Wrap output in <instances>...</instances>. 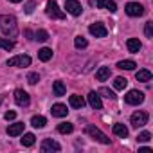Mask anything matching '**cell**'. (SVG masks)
<instances>
[{
  "mask_svg": "<svg viewBox=\"0 0 153 153\" xmlns=\"http://www.w3.org/2000/svg\"><path fill=\"white\" fill-rule=\"evenodd\" d=\"M0 31H2L7 38H15L18 34L16 18L13 15H0Z\"/></svg>",
  "mask_w": 153,
  "mask_h": 153,
  "instance_id": "6da1fadb",
  "label": "cell"
},
{
  "mask_svg": "<svg viewBox=\"0 0 153 153\" xmlns=\"http://www.w3.org/2000/svg\"><path fill=\"white\" fill-rule=\"evenodd\" d=\"M85 131H87V135H90L94 140H97V142H101V144H110V139H108V135H106V133H103L99 128H96V126L88 124V126L85 128Z\"/></svg>",
  "mask_w": 153,
  "mask_h": 153,
  "instance_id": "7a4b0ae2",
  "label": "cell"
},
{
  "mask_svg": "<svg viewBox=\"0 0 153 153\" xmlns=\"http://www.w3.org/2000/svg\"><path fill=\"white\" fill-rule=\"evenodd\" d=\"M47 15L51 16V18H54V20H63L65 18V13L59 9V6L54 2V0H49V2H47Z\"/></svg>",
  "mask_w": 153,
  "mask_h": 153,
  "instance_id": "3957f363",
  "label": "cell"
},
{
  "mask_svg": "<svg viewBox=\"0 0 153 153\" xmlns=\"http://www.w3.org/2000/svg\"><path fill=\"white\" fill-rule=\"evenodd\" d=\"M29 65H31V58L27 54H20L7 59V67H29Z\"/></svg>",
  "mask_w": 153,
  "mask_h": 153,
  "instance_id": "277c9868",
  "label": "cell"
},
{
  "mask_svg": "<svg viewBox=\"0 0 153 153\" xmlns=\"http://www.w3.org/2000/svg\"><path fill=\"white\" fill-rule=\"evenodd\" d=\"M124 101L128 105H140L144 101V92H140V90H130L124 96Z\"/></svg>",
  "mask_w": 153,
  "mask_h": 153,
  "instance_id": "5b68a950",
  "label": "cell"
},
{
  "mask_svg": "<svg viewBox=\"0 0 153 153\" xmlns=\"http://www.w3.org/2000/svg\"><path fill=\"white\" fill-rule=\"evenodd\" d=\"M65 9L72 16H79L81 11H83V7H81V4L78 2V0H67V2H65Z\"/></svg>",
  "mask_w": 153,
  "mask_h": 153,
  "instance_id": "8992f818",
  "label": "cell"
},
{
  "mask_svg": "<svg viewBox=\"0 0 153 153\" xmlns=\"http://www.w3.org/2000/svg\"><path fill=\"white\" fill-rule=\"evenodd\" d=\"M148 123V114L146 112H135L133 115H131V126L133 128H142L144 124Z\"/></svg>",
  "mask_w": 153,
  "mask_h": 153,
  "instance_id": "52a82bcc",
  "label": "cell"
},
{
  "mask_svg": "<svg viewBox=\"0 0 153 153\" xmlns=\"http://www.w3.org/2000/svg\"><path fill=\"white\" fill-rule=\"evenodd\" d=\"M124 11H126V15H130V16H142V15H144V7H142L140 4H137V2L126 4Z\"/></svg>",
  "mask_w": 153,
  "mask_h": 153,
  "instance_id": "ba28073f",
  "label": "cell"
},
{
  "mask_svg": "<svg viewBox=\"0 0 153 153\" xmlns=\"http://www.w3.org/2000/svg\"><path fill=\"white\" fill-rule=\"evenodd\" d=\"M15 101H16V105H18V106H29L31 97H29V94H27L25 90L18 88V90H15Z\"/></svg>",
  "mask_w": 153,
  "mask_h": 153,
  "instance_id": "9c48e42d",
  "label": "cell"
},
{
  "mask_svg": "<svg viewBox=\"0 0 153 153\" xmlns=\"http://www.w3.org/2000/svg\"><path fill=\"white\" fill-rule=\"evenodd\" d=\"M88 31H90V34L96 36V38H105V36L108 34V31H106V27H105L103 24H92V25L88 27Z\"/></svg>",
  "mask_w": 153,
  "mask_h": 153,
  "instance_id": "30bf717a",
  "label": "cell"
},
{
  "mask_svg": "<svg viewBox=\"0 0 153 153\" xmlns=\"http://www.w3.org/2000/svg\"><path fill=\"white\" fill-rule=\"evenodd\" d=\"M43 153H49V151H59L61 149V146L56 142V140H52V139H45L43 142H42V148H40Z\"/></svg>",
  "mask_w": 153,
  "mask_h": 153,
  "instance_id": "8fae6325",
  "label": "cell"
},
{
  "mask_svg": "<svg viewBox=\"0 0 153 153\" xmlns=\"http://www.w3.org/2000/svg\"><path fill=\"white\" fill-rule=\"evenodd\" d=\"M88 105H90L94 110H101V108H103L101 96H99L97 92H90V94H88Z\"/></svg>",
  "mask_w": 153,
  "mask_h": 153,
  "instance_id": "7c38bea8",
  "label": "cell"
},
{
  "mask_svg": "<svg viewBox=\"0 0 153 153\" xmlns=\"http://www.w3.org/2000/svg\"><path fill=\"white\" fill-rule=\"evenodd\" d=\"M51 112H52V115H54V117H67V114H68V110H67V105H61V103H56V105H52Z\"/></svg>",
  "mask_w": 153,
  "mask_h": 153,
  "instance_id": "4fadbf2b",
  "label": "cell"
},
{
  "mask_svg": "<svg viewBox=\"0 0 153 153\" xmlns=\"http://www.w3.org/2000/svg\"><path fill=\"white\" fill-rule=\"evenodd\" d=\"M97 7L99 9H106L110 13H115L117 11V4L114 0H97Z\"/></svg>",
  "mask_w": 153,
  "mask_h": 153,
  "instance_id": "5bb4252c",
  "label": "cell"
},
{
  "mask_svg": "<svg viewBox=\"0 0 153 153\" xmlns=\"http://www.w3.org/2000/svg\"><path fill=\"white\" fill-rule=\"evenodd\" d=\"M24 123H15V124H9L7 126V135L9 137H16V135H20V133H24Z\"/></svg>",
  "mask_w": 153,
  "mask_h": 153,
  "instance_id": "9a60e30c",
  "label": "cell"
},
{
  "mask_svg": "<svg viewBox=\"0 0 153 153\" xmlns=\"http://www.w3.org/2000/svg\"><path fill=\"white\" fill-rule=\"evenodd\" d=\"M68 103H70V106L72 108H83L85 106V99L81 97V96H78V94H74V96H70V99H68Z\"/></svg>",
  "mask_w": 153,
  "mask_h": 153,
  "instance_id": "2e32d148",
  "label": "cell"
},
{
  "mask_svg": "<svg viewBox=\"0 0 153 153\" xmlns=\"http://www.w3.org/2000/svg\"><path fill=\"white\" fill-rule=\"evenodd\" d=\"M114 133H115L117 137H121V139H126V137H128V128H126L124 124L117 123V124H114Z\"/></svg>",
  "mask_w": 153,
  "mask_h": 153,
  "instance_id": "e0dca14e",
  "label": "cell"
},
{
  "mask_svg": "<svg viewBox=\"0 0 153 153\" xmlns=\"http://www.w3.org/2000/svg\"><path fill=\"white\" fill-rule=\"evenodd\" d=\"M110 78V68L108 67H101L97 72H96V79L97 81H106Z\"/></svg>",
  "mask_w": 153,
  "mask_h": 153,
  "instance_id": "ac0fdd59",
  "label": "cell"
},
{
  "mask_svg": "<svg viewBox=\"0 0 153 153\" xmlns=\"http://www.w3.org/2000/svg\"><path fill=\"white\" fill-rule=\"evenodd\" d=\"M135 79H137V81H142V83H148V81L151 79V72L146 70V68H144V70H139V72L135 74Z\"/></svg>",
  "mask_w": 153,
  "mask_h": 153,
  "instance_id": "d6986e66",
  "label": "cell"
},
{
  "mask_svg": "<svg viewBox=\"0 0 153 153\" xmlns=\"http://www.w3.org/2000/svg\"><path fill=\"white\" fill-rule=\"evenodd\" d=\"M126 47H128V51H130V52H139L142 45H140V42H139L137 38H130V40H128V43H126Z\"/></svg>",
  "mask_w": 153,
  "mask_h": 153,
  "instance_id": "ffe728a7",
  "label": "cell"
},
{
  "mask_svg": "<svg viewBox=\"0 0 153 153\" xmlns=\"http://www.w3.org/2000/svg\"><path fill=\"white\" fill-rule=\"evenodd\" d=\"M52 90H54V96H58V97L65 96V92H67V88H65L63 81H54V85H52Z\"/></svg>",
  "mask_w": 153,
  "mask_h": 153,
  "instance_id": "44dd1931",
  "label": "cell"
},
{
  "mask_svg": "<svg viewBox=\"0 0 153 153\" xmlns=\"http://www.w3.org/2000/svg\"><path fill=\"white\" fill-rule=\"evenodd\" d=\"M117 67L123 68V70H133V68L137 67V63H135L133 59H123V61L117 63Z\"/></svg>",
  "mask_w": 153,
  "mask_h": 153,
  "instance_id": "7402d4cb",
  "label": "cell"
},
{
  "mask_svg": "<svg viewBox=\"0 0 153 153\" xmlns=\"http://www.w3.org/2000/svg\"><path fill=\"white\" fill-rule=\"evenodd\" d=\"M38 58H40L42 61H49V59L52 58V51H51L49 47H43V49L38 51Z\"/></svg>",
  "mask_w": 153,
  "mask_h": 153,
  "instance_id": "603a6c76",
  "label": "cell"
},
{
  "mask_svg": "<svg viewBox=\"0 0 153 153\" xmlns=\"http://www.w3.org/2000/svg\"><path fill=\"white\" fill-rule=\"evenodd\" d=\"M31 124H33L34 128H43V126L47 124V119H45L43 115H34V117L31 119Z\"/></svg>",
  "mask_w": 153,
  "mask_h": 153,
  "instance_id": "cb8c5ba5",
  "label": "cell"
},
{
  "mask_svg": "<svg viewBox=\"0 0 153 153\" xmlns=\"http://www.w3.org/2000/svg\"><path fill=\"white\" fill-rule=\"evenodd\" d=\"M0 49H4V51H13L15 49V42L9 40V38H0Z\"/></svg>",
  "mask_w": 153,
  "mask_h": 153,
  "instance_id": "d4e9b609",
  "label": "cell"
},
{
  "mask_svg": "<svg viewBox=\"0 0 153 153\" xmlns=\"http://www.w3.org/2000/svg\"><path fill=\"white\" fill-rule=\"evenodd\" d=\"M72 130H74L72 123H61V124H58V131L59 133H72Z\"/></svg>",
  "mask_w": 153,
  "mask_h": 153,
  "instance_id": "484cf974",
  "label": "cell"
},
{
  "mask_svg": "<svg viewBox=\"0 0 153 153\" xmlns=\"http://www.w3.org/2000/svg\"><path fill=\"white\" fill-rule=\"evenodd\" d=\"M99 96H103V97H106V99H115L117 96L114 94V90H110V88H106V87H103V88H99V92H97Z\"/></svg>",
  "mask_w": 153,
  "mask_h": 153,
  "instance_id": "4316f807",
  "label": "cell"
},
{
  "mask_svg": "<svg viewBox=\"0 0 153 153\" xmlns=\"http://www.w3.org/2000/svg\"><path fill=\"white\" fill-rule=\"evenodd\" d=\"M34 140H36V137H34L33 133H25V135L22 137V144H24L25 148H29V146H33V144H34Z\"/></svg>",
  "mask_w": 153,
  "mask_h": 153,
  "instance_id": "83f0119b",
  "label": "cell"
},
{
  "mask_svg": "<svg viewBox=\"0 0 153 153\" xmlns=\"http://www.w3.org/2000/svg\"><path fill=\"white\" fill-rule=\"evenodd\" d=\"M126 85H128V79H126V78H115V81H114V87H115L117 90H124Z\"/></svg>",
  "mask_w": 153,
  "mask_h": 153,
  "instance_id": "f1b7e54d",
  "label": "cell"
},
{
  "mask_svg": "<svg viewBox=\"0 0 153 153\" xmlns=\"http://www.w3.org/2000/svg\"><path fill=\"white\" fill-rule=\"evenodd\" d=\"M74 45L78 47V49H85V47L88 45V42H87L83 36H76V38H74Z\"/></svg>",
  "mask_w": 153,
  "mask_h": 153,
  "instance_id": "f546056e",
  "label": "cell"
},
{
  "mask_svg": "<svg viewBox=\"0 0 153 153\" xmlns=\"http://www.w3.org/2000/svg\"><path fill=\"white\" fill-rule=\"evenodd\" d=\"M34 40H38V42H47V40H49V33L43 31V29H40V31H36V34H34Z\"/></svg>",
  "mask_w": 153,
  "mask_h": 153,
  "instance_id": "4dcf8cb0",
  "label": "cell"
},
{
  "mask_svg": "<svg viewBox=\"0 0 153 153\" xmlns=\"http://www.w3.org/2000/svg\"><path fill=\"white\" fill-rule=\"evenodd\" d=\"M27 81H29V85H36V83L40 81V74H38V72H31V74L27 76Z\"/></svg>",
  "mask_w": 153,
  "mask_h": 153,
  "instance_id": "1f68e13d",
  "label": "cell"
},
{
  "mask_svg": "<svg viewBox=\"0 0 153 153\" xmlns=\"http://www.w3.org/2000/svg\"><path fill=\"white\" fill-rule=\"evenodd\" d=\"M144 34L146 38H153V22H146V27H144Z\"/></svg>",
  "mask_w": 153,
  "mask_h": 153,
  "instance_id": "d6a6232c",
  "label": "cell"
},
{
  "mask_svg": "<svg viewBox=\"0 0 153 153\" xmlns=\"http://www.w3.org/2000/svg\"><path fill=\"white\" fill-rule=\"evenodd\" d=\"M137 140L139 142H148V140H151V133L149 131H142V133H139Z\"/></svg>",
  "mask_w": 153,
  "mask_h": 153,
  "instance_id": "836d02e7",
  "label": "cell"
},
{
  "mask_svg": "<svg viewBox=\"0 0 153 153\" xmlns=\"http://www.w3.org/2000/svg\"><path fill=\"white\" fill-rule=\"evenodd\" d=\"M34 7H36V2H27L24 9H25V13H33V11H34Z\"/></svg>",
  "mask_w": 153,
  "mask_h": 153,
  "instance_id": "e575fe53",
  "label": "cell"
},
{
  "mask_svg": "<svg viewBox=\"0 0 153 153\" xmlns=\"http://www.w3.org/2000/svg\"><path fill=\"white\" fill-rule=\"evenodd\" d=\"M4 117H6V121H13V119L16 117V112H13V110H11V112H6Z\"/></svg>",
  "mask_w": 153,
  "mask_h": 153,
  "instance_id": "d590c367",
  "label": "cell"
},
{
  "mask_svg": "<svg viewBox=\"0 0 153 153\" xmlns=\"http://www.w3.org/2000/svg\"><path fill=\"white\" fill-rule=\"evenodd\" d=\"M25 36H27V38H29V40H34V34H33V33H31V31H29V29H27V31H25Z\"/></svg>",
  "mask_w": 153,
  "mask_h": 153,
  "instance_id": "8d00e7d4",
  "label": "cell"
},
{
  "mask_svg": "<svg viewBox=\"0 0 153 153\" xmlns=\"http://www.w3.org/2000/svg\"><path fill=\"white\" fill-rule=\"evenodd\" d=\"M139 151H140V153H149V151H151V149H149V148H140V149H139Z\"/></svg>",
  "mask_w": 153,
  "mask_h": 153,
  "instance_id": "74e56055",
  "label": "cell"
},
{
  "mask_svg": "<svg viewBox=\"0 0 153 153\" xmlns=\"http://www.w3.org/2000/svg\"><path fill=\"white\" fill-rule=\"evenodd\" d=\"M9 2H15V4H18V2H22V0H9Z\"/></svg>",
  "mask_w": 153,
  "mask_h": 153,
  "instance_id": "f35d334b",
  "label": "cell"
}]
</instances>
